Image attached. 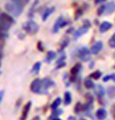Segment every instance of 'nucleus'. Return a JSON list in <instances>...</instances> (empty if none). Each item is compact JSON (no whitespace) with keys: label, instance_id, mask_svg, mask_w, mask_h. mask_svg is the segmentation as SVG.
I'll return each instance as SVG.
<instances>
[{"label":"nucleus","instance_id":"3","mask_svg":"<svg viewBox=\"0 0 115 120\" xmlns=\"http://www.w3.org/2000/svg\"><path fill=\"white\" fill-rule=\"evenodd\" d=\"M31 90L33 92H46L47 90L44 88L43 81L42 80H35L31 84Z\"/></svg>","mask_w":115,"mask_h":120},{"label":"nucleus","instance_id":"30","mask_svg":"<svg viewBox=\"0 0 115 120\" xmlns=\"http://www.w3.org/2000/svg\"><path fill=\"white\" fill-rule=\"evenodd\" d=\"M113 110H114V112H115V105H114V106H113Z\"/></svg>","mask_w":115,"mask_h":120},{"label":"nucleus","instance_id":"9","mask_svg":"<svg viewBox=\"0 0 115 120\" xmlns=\"http://www.w3.org/2000/svg\"><path fill=\"white\" fill-rule=\"evenodd\" d=\"M106 117H107V112H106L105 109H99L97 111V118L99 120H104Z\"/></svg>","mask_w":115,"mask_h":120},{"label":"nucleus","instance_id":"25","mask_svg":"<svg viewBox=\"0 0 115 120\" xmlns=\"http://www.w3.org/2000/svg\"><path fill=\"white\" fill-rule=\"evenodd\" d=\"M111 79H112V75H107L106 77H104V81H105V82H107V81H109Z\"/></svg>","mask_w":115,"mask_h":120},{"label":"nucleus","instance_id":"4","mask_svg":"<svg viewBox=\"0 0 115 120\" xmlns=\"http://www.w3.org/2000/svg\"><path fill=\"white\" fill-rule=\"evenodd\" d=\"M0 22L6 24L7 27H11L14 23V19L7 13H0Z\"/></svg>","mask_w":115,"mask_h":120},{"label":"nucleus","instance_id":"7","mask_svg":"<svg viewBox=\"0 0 115 120\" xmlns=\"http://www.w3.org/2000/svg\"><path fill=\"white\" fill-rule=\"evenodd\" d=\"M114 11H115V2L114 1L108 2V4L105 6V12H106L107 14H112Z\"/></svg>","mask_w":115,"mask_h":120},{"label":"nucleus","instance_id":"2","mask_svg":"<svg viewBox=\"0 0 115 120\" xmlns=\"http://www.w3.org/2000/svg\"><path fill=\"white\" fill-rule=\"evenodd\" d=\"M23 29L29 34H35V32L38 31V24L33 21H28L23 24Z\"/></svg>","mask_w":115,"mask_h":120},{"label":"nucleus","instance_id":"13","mask_svg":"<svg viewBox=\"0 0 115 120\" xmlns=\"http://www.w3.org/2000/svg\"><path fill=\"white\" fill-rule=\"evenodd\" d=\"M62 17H59L57 20V22H55V24H54V28H53V31L54 32H57L58 30H59V28H61V22H62Z\"/></svg>","mask_w":115,"mask_h":120},{"label":"nucleus","instance_id":"6","mask_svg":"<svg viewBox=\"0 0 115 120\" xmlns=\"http://www.w3.org/2000/svg\"><path fill=\"white\" fill-rule=\"evenodd\" d=\"M101 49H102V42H97V43H94V44L91 46V52L94 53V54H97Z\"/></svg>","mask_w":115,"mask_h":120},{"label":"nucleus","instance_id":"24","mask_svg":"<svg viewBox=\"0 0 115 120\" xmlns=\"http://www.w3.org/2000/svg\"><path fill=\"white\" fill-rule=\"evenodd\" d=\"M104 12H105V6H100V8L98 9V12H97V13H98V15H101Z\"/></svg>","mask_w":115,"mask_h":120},{"label":"nucleus","instance_id":"23","mask_svg":"<svg viewBox=\"0 0 115 120\" xmlns=\"http://www.w3.org/2000/svg\"><path fill=\"white\" fill-rule=\"evenodd\" d=\"M97 91H98L99 96H104V89H102V87H101V86H99V87L97 88Z\"/></svg>","mask_w":115,"mask_h":120},{"label":"nucleus","instance_id":"18","mask_svg":"<svg viewBox=\"0 0 115 120\" xmlns=\"http://www.w3.org/2000/svg\"><path fill=\"white\" fill-rule=\"evenodd\" d=\"M81 67H82V66H81L79 64H78V65H76V66H75V67L72 69V75H76L78 72H79V71H81Z\"/></svg>","mask_w":115,"mask_h":120},{"label":"nucleus","instance_id":"17","mask_svg":"<svg viewBox=\"0 0 115 120\" xmlns=\"http://www.w3.org/2000/svg\"><path fill=\"white\" fill-rule=\"evenodd\" d=\"M90 76H91V79L97 80V79H99V77L101 76V72H100V71H96V72H93V73L90 75Z\"/></svg>","mask_w":115,"mask_h":120},{"label":"nucleus","instance_id":"14","mask_svg":"<svg viewBox=\"0 0 115 120\" xmlns=\"http://www.w3.org/2000/svg\"><path fill=\"white\" fill-rule=\"evenodd\" d=\"M70 102H72V95H70V92H66L65 94V104L69 105Z\"/></svg>","mask_w":115,"mask_h":120},{"label":"nucleus","instance_id":"28","mask_svg":"<svg viewBox=\"0 0 115 120\" xmlns=\"http://www.w3.org/2000/svg\"><path fill=\"white\" fill-rule=\"evenodd\" d=\"M105 1H106V0H96L94 2H96V4H102V2H105Z\"/></svg>","mask_w":115,"mask_h":120},{"label":"nucleus","instance_id":"19","mask_svg":"<svg viewBox=\"0 0 115 120\" xmlns=\"http://www.w3.org/2000/svg\"><path fill=\"white\" fill-rule=\"evenodd\" d=\"M39 68H40V62H36V65H35L33 68H32V72H33L35 74H37V73L39 72Z\"/></svg>","mask_w":115,"mask_h":120},{"label":"nucleus","instance_id":"20","mask_svg":"<svg viewBox=\"0 0 115 120\" xmlns=\"http://www.w3.org/2000/svg\"><path fill=\"white\" fill-rule=\"evenodd\" d=\"M108 45H109L111 47H115V34H113V36L111 37V39H109V42H108Z\"/></svg>","mask_w":115,"mask_h":120},{"label":"nucleus","instance_id":"5","mask_svg":"<svg viewBox=\"0 0 115 120\" xmlns=\"http://www.w3.org/2000/svg\"><path fill=\"white\" fill-rule=\"evenodd\" d=\"M79 58L83 60V61L89 60V58H90V51H89L86 47H82V49L79 50Z\"/></svg>","mask_w":115,"mask_h":120},{"label":"nucleus","instance_id":"1","mask_svg":"<svg viewBox=\"0 0 115 120\" xmlns=\"http://www.w3.org/2000/svg\"><path fill=\"white\" fill-rule=\"evenodd\" d=\"M5 8H6V11H7L9 14L14 15V16H18V15L22 13V11H23V7H20V6L15 5L14 2H8V4H6V5H5Z\"/></svg>","mask_w":115,"mask_h":120},{"label":"nucleus","instance_id":"29","mask_svg":"<svg viewBox=\"0 0 115 120\" xmlns=\"http://www.w3.org/2000/svg\"><path fill=\"white\" fill-rule=\"evenodd\" d=\"M112 79H113V80H114V81H115V74H113V75H112Z\"/></svg>","mask_w":115,"mask_h":120},{"label":"nucleus","instance_id":"12","mask_svg":"<svg viewBox=\"0 0 115 120\" xmlns=\"http://www.w3.org/2000/svg\"><path fill=\"white\" fill-rule=\"evenodd\" d=\"M12 2H14L15 5L20 6V7H23L24 5H27L29 2V0H12Z\"/></svg>","mask_w":115,"mask_h":120},{"label":"nucleus","instance_id":"16","mask_svg":"<svg viewBox=\"0 0 115 120\" xmlns=\"http://www.w3.org/2000/svg\"><path fill=\"white\" fill-rule=\"evenodd\" d=\"M55 58V52H53V51H50L48 53H47V57H46V61H52V60Z\"/></svg>","mask_w":115,"mask_h":120},{"label":"nucleus","instance_id":"15","mask_svg":"<svg viewBox=\"0 0 115 120\" xmlns=\"http://www.w3.org/2000/svg\"><path fill=\"white\" fill-rule=\"evenodd\" d=\"M84 86H85V88H93V82H92V80L89 77V79H86L85 81H84Z\"/></svg>","mask_w":115,"mask_h":120},{"label":"nucleus","instance_id":"26","mask_svg":"<svg viewBox=\"0 0 115 120\" xmlns=\"http://www.w3.org/2000/svg\"><path fill=\"white\" fill-rule=\"evenodd\" d=\"M79 109H81V104H79V103H78V104L76 105V107H75V112H76V113H77V112H78V111H79Z\"/></svg>","mask_w":115,"mask_h":120},{"label":"nucleus","instance_id":"21","mask_svg":"<svg viewBox=\"0 0 115 120\" xmlns=\"http://www.w3.org/2000/svg\"><path fill=\"white\" fill-rule=\"evenodd\" d=\"M30 106H31V103L29 102L28 104H27V107H24V111H23V117H22V119H24V117H27V114H28V111H29V109H30Z\"/></svg>","mask_w":115,"mask_h":120},{"label":"nucleus","instance_id":"11","mask_svg":"<svg viewBox=\"0 0 115 120\" xmlns=\"http://www.w3.org/2000/svg\"><path fill=\"white\" fill-rule=\"evenodd\" d=\"M107 96L111 99L115 98V87H109L108 88V90H107Z\"/></svg>","mask_w":115,"mask_h":120},{"label":"nucleus","instance_id":"10","mask_svg":"<svg viewBox=\"0 0 115 120\" xmlns=\"http://www.w3.org/2000/svg\"><path fill=\"white\" fill-rule=\"evenodd\" d=\"M54 12V7H50V8H47L45 12H44V14L43 16H42V19H43V21H45V20H47L48 19V16L52 14Z\"/></svg>","mask_w":115,"mask_h":120},{"label":"nucleus","instance_id":"27","mask_svg":"<svg viewBox=\"0 0 115 120\" xmlns=\"http://www.w3.org/2000/svg\"><path fill=\"white\" fill-rule=\"evenodd\" d=\"M79 14L82 15V11H77V13H76V16H75V19H78V17H79Z\"/></svg>","mask_w":115,"mask_h":120},{"label":"nucleus","instance_id":"8","mask_svg":"<svg viewBox=\"0 0 115 120\" xmlns=\"http://www.w3.org/2000/svg\"><path fill=\"white\" fill-rule=\"evenodd\" d=\"M111 28H112V23H109V22L106 21V22H102V23H101L99 29H100V32H106L107 30L111 29Z\"/></svg>","mask_w":115,"mask_h":120},{"label":"nucleus","instance_id":"31","mask_svg":"<svg viewBox=\"0 0 115 120\" xmlns=\"http://www.w3.org/2000/svg\"><path fill=\"white\" fill-rule=\"evenodd\" d=\"M54 120H60V119H54Z\"/></svg>","mask_w":115,"mask_h":120},{"label":"nucleus","instance_id":"22","mask_svg":"<svg viewBox=\"0 0 115 120\" xmlns=\"http://www.w3.org/2000/svg\"><path fill=\"white\" fill-rule=\"evenodd\" d=\"M60 103H61V98H57V99L53 102V104H52V109H57L58 106L60 105Z\"/></svg>","mask_w":115,"mask_h":120}]
</instances>
